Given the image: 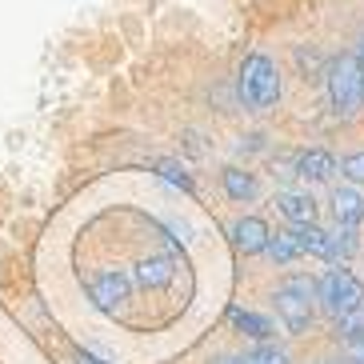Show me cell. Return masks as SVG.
I'll list each match as a JSON object with an SVG mask.
<instances>
[{"instance_id":"6da1fadb","label":"cell","mask_w":364,"mask_h":364,"mask_svg":"<svg viewBox=\"0 0 364 364\" xmlns=\"http://www.w3.org/2000/svg\"><path fill=\"white\" fill-rule=\"evenodd\" d=\"M236 97L248 112H268L280 100V68L272 56L264 53H248L240 76H236Z\"/></svg>"},{"instance_id":"7a4b0ae2","label":"cell","mask_w":364,"mask_h":364,"mask_svg":"<svg viewBox=\"0 0 364 364\" xmlns=\"http://www.w3.org/2000/svg\"><path fill=\"white\" fill-rule=\"evenodd\" d=\"M324 88H328V105L336 117H356L364 108V76L356 68V56H336L324 68Z\"/></svg>"},{"instance_id":"3957f363","label":"cell","mask_w":364,"mask_h":364,"mask_svg":"<svg viewBox=\"0 0 364 364\" xmlns=\"http://www.w3.org/2000/svg\"><path fill=\"white\" fill-rule=\"evenodd\" d=\"M277 300V316L284 324V332L292 336H304L312 328V300H316V280L309 277H289L284 284H277L272 292Z\"/></svg>"},{"instance_id":"277c9868","label":"cell","mask_w":364,"mask_h":364,"mask_svg":"<svg viewBox=\"0 0 364 364\" xmlns=\"http://www.w3.org/2000/svg\"><path fill=\"white\" fill-rule=\"evenodd\" d=\"M316 300L324 304V312H332L341 321V316H348V312H356L364 304V284L344 264H336L316 280Z\"/></svg>"},{"instance_id":"5b68a950","label":"cell","mask_w":364,"mask_h":364,"mask_svg":"<svg viewBox=\"0 0 364 364\" xmlns=\"http://www.w3.org/2000/svg\"><path fill=\"white\" fill-rule=\"evenodd\" d=\"M332 216L341 228H360L364 225V193L356 184H336L332 188Z\"/></svg>"},{"instance_id":"8992f818","label":"cell","mask_w":364,"mask_h":364,"mask_svg":"<svg viewBox=\"0 0 364 364\" xmlns=\"http://www.w3.org/2000/svg\"><path fill=\"white\" fill-rule=\"evenodd\" d=\"M332 172H336V156L324 149H309V152H296V176L304 184H324L332 181Z\"/></svg>"},{"instance_id":"52a82bcc","label":"cell","mask_w":364,"mask_h":364,"mask_svg":"<svg viewBox=\"0 0 364 364\" xmlns=\"http://www.w3.org/2000/svg\"><path fill=\"white\" fill-rule=\"evenodd\" d=\"M268 232H272V228H268L260 216H240V220L232 225V245L240 248L245 257H257V252H264Z\"/></svg>"},{"instance_id":"ba28073f","label":"cell","mask_w":364,"mask_h":364,"mask_svg":"<svg viewBox=\"0 0 364 364\" xmlns=\"http://www.w3.org/2000/svg\"><path fill=\"white\" fill-rule=\"evenodd\" d=\"M292 232H296V240H300V252H309V257H316V260H336V245H332L328 228L300 225V228H292Z\"/></svg>"},{"instance_id":"9c48e42d","label":"cell","mask_w":364,"mask_h":364,"mask_svg":"<svg viewBox=\"0 0 364 364\" xmlns=\"http://www.w3.org/2000/svg\"><path fill=\"white\" fill-rule=\"evenodd\" d=\"M277 208L284 220H292V225H316V200H312V193H280L277 196Z\"/></svg>"},{"instance_id":"30bf717a","label":"cell","mask_w":364,"mask_h":364,"mask_svg":"<svg viewBox=\"0 0 364 364\" xmlns=\"http://www.w3.org/2000/svg\"><path fill=\"white\" fill-rule=\"evenodd\" d=\"M228 321H232V328H240L245 336H252V341H260V344H268L272 332H277L268 316H260V312H252V309H240V304L228 309Z\"/></svg>"},{"instance_id":"8fae6325","label":"cell","mask_w":364,"mask_h":364,"mask_svg":"<svg viewBox=\"0 0 364 364\" xmlns=\"http://www.w3.org/2000/svg\"><path fill=\"white\" fill-rule=\"evenodd\" d=\"M220 184H225V193H228V200H236V204H245V200H252V196L260 193V184H257V176L248 168H240V164H228L225 172H220Z\"/></svg>"},{"instance_id":"7c38bea8","label":"cell","mask_w":364,"mask_h":364,"mask_svg":"<svg viewBox=\"0 0 364 364\" xmlns=\"http://www.w3.org/2000/svg\"><path fill=\"white\" fill-rule=\"evenodd\" d=\"M264 257L277 260V264H292L296 257H304L300 252V240L292 228H280V232H268V245H264Z\"/></svg>"},{"instance_id":"4fadbf2b","label":"cell","mask_w":364,"mask_h":364,"mask_svg":"<svg viewBox=\"0 0 364 364\" xmlns=\"http://www.w3.org/2000/svg\"><path fill=\"white\" fill-rule=\"evenodd\" d=\"M156 172H161V181L176 184L181 193H193V176H188V168H184V164H176V161H161V164H156Z\"/></svg>"},{"instance_id":"5bb4252c","label":"cell","mask_w":364,"mask_h":364,"mask_svg":"<svg viewBox=\"0 0 364 364\" xmlns=\"http://www.w3.org/2000/svg\"><path fill=\"white\" fill-rule=\"evenodd\" d=\"M245 364H289V353L268 341V344H257L252 353H245Z\"/></svg>"},{"instance_id":"9a60e30c","label":"cell","mask_w":364,"mask_h":364,"mask_svg":"<svg viewBox=\"0 0 364 364\" xmlns=\"http://www.w3.org/2000/svg\"><path fill=\"white\" fill-rule=\"evenodd\" d=\"M341 172L348 184H364V152H353V156H344L341 161Z\"/></svg>"},{"instance_id":"2e32d148","label":"cell","mask_w":364,"mask_h":364,"mask_svg":"<svg viewBox=\"0 0 364 364\" xmlns=\"http://www.w3.org/2000/svg\"><path fill=\"white\" fill-rule=\"evenodd\" d=\"M257 149H264V136H260V132H252V136H240V152H257Z\"/></svg>"},{"instance_id":"e0dca14e","label":"cell","mask_w":364,"mask_h":364,"mask_svg":"<svg viewBox=\"0 0 364 364\" xmlns=\"http://www.w3.org/2000/svg\"><path fill=\"white\" fill-rule=\"evenodd\" d=\"M76 364H108L105 356H97V353H85V348H80V353H76Z\"/></svg>"},{"instance_id":"ac0fdd59","label":"cell","mask_w":364,"mask_h":364,"mask_svg":"<svg viewBox=\"0 0 364 364\" xmlns=\"http://www.w3.org/2000/svg\"><path fill=\"white\" fill-rule=\"evenodd\" d=\"M356 68H360V76H364V33H360V44H356Z\"/></svg>"},{"instance_id":"d6986e66","label":"cell","mask_w":364,"mask_h":364,"mask_svg":"<svg viewBox=\"0 0 364 364\" xmlns=\"http://www.w3.org/2000/svg\"><path fill=\"white\" fill-rule=\"evenodd\" d=\"M213 364H245V356H216Z\"/></svg>"}]
</instances>
